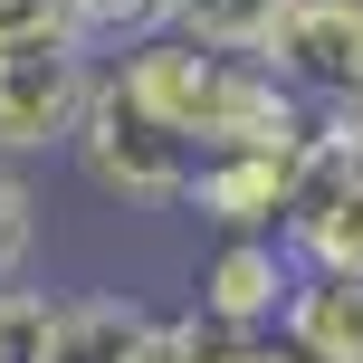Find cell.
<instances>
[{"label": "cell", "instance_id": "1", "mask_svg": "<svg viewBox=\"0 0 363 363\" xmlns=\"http://www.w3.org/2000/svg\"><path fill=\"white\" fill-rule=\"evenodd\" d=\"M106 67L134 86V106H144L191 163H220V153H296L315 134L306 115H296V96L277 86L258 57L201 48V38H172V29H153L144 48L106 57Z\"/></svg>", "mask_w": 363, "mask_h": 363}, {"label": "cell", "instance_id": "2", "mask_svg": "<svg viewBox=\"0 0 363 363\" xmlns=\"http://www.w3.org/2000/svg\"><path fill=\"white\" fill-rule=\"evenodd\" d=\"M67 163L86 172L106 201H125V211H182V191H191V172H201L191 153L134 106V86L115 67H96V96H86V125H77Z\"/></svg>", "mask_w": 363, "mask_h": 363}, {"label": "cell", "instance_id": "3", "mask_svg": "<svg viewBox=\"0 0 363 363\" xmlns=\"http://www.w3.org/2000/svg\"><path fill=\"white\" fill-rule=\"evenodd\" d=\"M106 57L77 38H38V48H0V163L29 172L38 153H67L86 125V96Z\"/></svg>", "mask_w": 363, "mask_h": 363}, {"label": "cell", "instance_id": "4", "mask_svg": "<svg viewBox=\"0 0 363 363\" xmlns=\"http://www.w3.org/2000/svg\"><path fill=\"white\" fill-rule=\"evenodd\" d=\"M258 67L296 96L306 125L363 115V0H296L277 19V38L258 48Z\"/></svg>", "mask_w": 363, "mask_h": 363}, {"label": "cell", "instance_id": "5", "mask_svg": "<svg viewBox=\"0 0 363 363\" xmlns=\"http://www.w3.org/2000/svg\"><path fill=\"white\" fill-rule=\"evenodd\" d=\"M287 249H296V268L363 277V153L335 125H315V144H306L296 211H287Z\"/></svg>", "mask_w": 363, "mask_h": 363}, {"label": "cell", "instance_id": "6", "mask_svg": "<svg viewBox=\"0 0 363 363\" xmlns=\"http://www.w3.org/2000/svg\"><path fill=\"white\" fill-rule=\"evenodd\" d=\"M296 277L306 268H296L287 239H211V258H201V277H191V315L211 335H277Z\"/></svg>", "mask_w": 363, "mask_h": 363}, {"label": "cell", "instance_id": "7", "mask_svg": "<svg viewBox=\"0 0 363 363\" xmlns=\"http://www.w3.org/2000/svg\"><path fill=\"white\" fill-rule=\"evenodd\" d=\"M306 144H315V134H306ZM306 144H296V153H220V163H201L191 191H182V211H191L211 239H287Z\"/></svg>", "mask_w": 363, "mask_h": 363}, {"label": "cell", "instance_id": "8", "mask_svg": "<svg viewBox=\"0 0 363 363\" xmlns=\"http://www.w3.org/2000/svg\"><path fill=\"white\" fill-rule=\"evenodd\" d=\"M153 345H163V315L125 287H96V296H57L38 363H153Z\"/></svg>", "mask_w": 363, "mask_h": 363}, {"label": "cell", "instance_id": "9", "mask_svg": "<svg viewBox=\"0 0 363 363\" xmlns=\"http://www.w3.org/2000/svg\"><path fill=\"white\" fill-rule=\"evenodd\" d=\"M277 345L296 363H363V277L306 268L296 296H287V315H277Z\"/></svg>", "mask_w": 363, "mask_h": 363}, {"label": "cell", "instance_id": "10", "mask_svg": "<svg viewBox=\"0 0 363 363\" xmlns=\"http://www.w3.org/2000/svg\"><path fill=\"white\" fill-rule=\"evenodd\" d=\"M287 10H296V0H163V29L172 38H201V48H230V57H258Z\"/></svg>", "mask_w": 363, "mask_h": 363}, {"label": "cell", "instance_id": "11", "mask_svg": "<svg viewBox=\"0 0 363 363\" xmlns=\"http://www.w3.org/2000/svg\"><path fill=\"white\" fill-rule=\"evenodd\" d=\"M67 10H77V48L96 57H125L163 29V0H67Z\"/></svg>", "mask_w": 363, "mask_h": 363}, {"label": "cell", "instance_id": "12", "mask_svg": "<svg viewBox=\"0 0 363 363\" xmlns=\"http://www.w3.org/2000/svg\"><path fill=\"white\" fill-rule=\"evenodd\" d=\"M29 268H38V191L19 163H0V287H19Z\"/></svg>", "mask_w": 363, "mask_h": 363}, {"label": "cell", "instance_id": "13", "mask_svg": "<svg viewBox=\"0 0 363 363\" xmlns=\"http://www.w3.org/2000/svg\"><path fill=\"white\" fill-rule=\"evenodd\" d=\"M48 315H57V296L48 287H0V363H38L48 354Z\"/></svg>", "mask_w": 363, "mask_h": 363}, {"label": "cell", "instance_id": "14", "mask_svg": "<svg viewBox=\"0 0 363 363\" xmlns=\"http://www.w3.org/2000/svg\"><path fill=\"white\" fill-rule=\"evenodd\" d=\"M38 38H77L67 0H0V48H38Z\"/></svg>", "mask_w": 363, "mask_h": 363}, {"label": "cell", "instance_id": "15", "mask_svg": "<svg viewBox=\"0 0 363 363\" xmlns=\"http://www.w3.org/2000/svg\"><path fill=\"white\" fill-rule=\"evenodd\" d=\"M201 363H296L277 335H211L201 325Z\"/></svg>", "mask_w": 363, "mask_h": 363}, {"label": "cell", "instance_id": "16", "mask_svg": "<svg viewBox=\"0 0 363 363\" xmlns=\"http://www.w3.org/2000/svg\"><path fill=\"white\" fill-rule=\"evenodd\" d=\"M335 134H345V144H354V153H363V115H345V125H335Z\"/></svg>", "mask_w": 363, "mask_h": 363}]
</instances>
